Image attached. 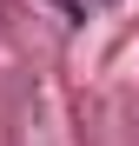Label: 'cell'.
<instances>
[{"label":"cell","instance_id":"1","mask_svg":"<svg viewBox=\"0 0 139 146\" xmlns=\"http://www.w3.org/2000/svg\"><path fill=\"white\" fill-rule=\"evenodd\" d=\"M53 7H60L66 27H86V0H53Z\"/></svg>","mask_w":139,"mask_h":146}]
</instances>
